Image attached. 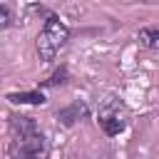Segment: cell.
I'll list each match as a JSON object with an SVG mask.
<instances>
[{
	"label": "cell",
	"instance_id": "obj_6",
	"mask_svg": "<svg viewBox=\"0 0 159 159\" xmlns=\"http://www.w3.org/2000/svg\"><path fill=\"white\" fill-rule=\"evenodd\" d=\"M10 22H12V12H10L5 5H0V30L10 27Z\"/></svg>",
	"mask_w": 159,
	"mask_h": 159
},
{
	"label": "cell",
	"instance_id": "obj_5",
	"mask_svg": "<svg viewBox=\"0 0 159 159\" xmlns=\"http://www.w3.org/2000/svg\"><path fill=\"white\" fill-rule=\"evenodd\" d=\"M7 99L15 104H45L42 92H12V94H7Z\"/></svg>",
	"mask_w": 159,
	"mask_h": 159
},
{
	"label": "cell",
	"instance_id": "obj_1",
	"mask_svg": "<svg viewBox=\"0 0 159 159\" xmlns=\"http://www.w3.org/2000/svg\"><path fill=\"white\" fill-rule=\"evenodd\" d=\"M12 129H15V139L10 147V159H45L47 157L45 139L30 117H12Z\"/></svg>",
	"mask_w": 159,
	"mask_h": 159
},
{
	"label": "cell",
	"instance_id": "obj_2",
	"mask_svg": "<svg viewBox=\"0 0 159 159\" xmlns=\"http://www.w3.org/2000/svg\"><path fill=\"white\" fill-rule=\"evenodd\" d=\"M70 40V27L60 20V17H47L45 20V25H42V30H40V35H37V40H35V47H37V55L45 60V62H50V60H55V55L65 47V42Z\"/></svg>",
	"mask_w": 159,
	"mask_h": 159
},
{
	"label": "cell",
	"instance_id": "obj_3",
	"mask_svg": "<svg viewBox=\"0 0 159 159\" xmlns=\"http://www.w3.org/2000/svg\"><path fill=\"white\" fill-rule=\"evenodd\" d=\"M99 124H102V129L109 137L124 132V127H127V109L119 104V99H107L99 107Z\"/></svg>",
	"mask_w": 159,
	"mask_h": 159
},
{
	"label": "cell",
	"instance_id": "obj_4",
	"mask_svg": "<svg viewBox=\"0 0 159 159\" xmlns=\"http://www.w3.org/2000/svg\"><path fill=\"white\" fill-rule=\"evenodd\" d=\"M137 42L147 50H159V27H142L137 32Z\"/></svg>",
	"mask_w": 159,
	"mask_h": 159
}]
</instances>
